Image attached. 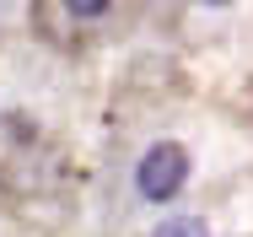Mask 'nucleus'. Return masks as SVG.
<instances>
[{
  "label": "nucleus",
  "instance_id": "1",
  "mask_svg": "<svg viewBox=\"0 0 253 237\" xmlns=\"http://www.w3.org/2000/svg\"><path fill=\"white\" fill-rule=\"evenodd\" d=\"M183 178H189V151L178 141H156L140 156V167H135V189L146 194V199H156V205L183 189Z\"/></svg>",
  "mask_w": 253,
  "mask_h": 237
},
{
  "label": "nucleus",
  "instance_id": "2",
  "mask_svg": "<svg viewBox=\"0 0 253 237\" xmlns=\"http://www.w3.org/2000/svg\"><path fill=\"white\" fill-rule=\"evenodd\" d=\"M151 237H210V227H205L200 216H172V221H162Z\"/></svg>",
  "mask_w": 253,
  "mask_h": 237
},
{
  "label": "nucleus",
  "instance_id": "3",
  "mask_svg": "<svg viewBox=\"0 0 253 237\" xmlns=\"http://www.w3.org/2000/svg\"><path fill=\"white\" fill-rule=\"evenodd\" d=\"M113 0H65V11H76V16H102Z\"/></svg>",
  "mask_w": 253,
  "mask_h": 237
},
{
  "label": "nucleus",
  "instance_id": "4",
  "mask_svg": "<svg viewBox=\"0 0 253 237\" xmlns=\"http://www.w3.org/2000/svg\"><path fill=\"white\" fill-rule=\"evenodd\" d=\"M200 5H232V0H200Z\"/></svg>",
  "mask_w": 253,
  "mask_h": 237
}]
</instances>
